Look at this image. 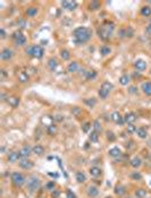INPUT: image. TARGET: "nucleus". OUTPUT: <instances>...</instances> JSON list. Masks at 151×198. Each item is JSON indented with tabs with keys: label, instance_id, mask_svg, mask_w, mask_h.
<instances>
[{
	"label": "nucleus",
	"instance_id": "f257e3e1",
	"mask_svg": "<svg viewBox=\"0 0 151 198\" xmlns=\"http://www.w3.org/2000/svg\"><path fill=\"white\" fill-rule=\"evenodd\" d=\"M73 35H74V38L76 40L77 43H84L89 41L91 36H92V31L88 28V27H77L74 30L73 32Z\"/></svg>",
	"mask_w": 151,
	"mask_h": 198
},
{
	"label": "nucleus",
	"instance_id": "f03ea898",
	"mask_svg": "<svg viewBox=\"0 0 151 198\" xmlns=\"http://www.w3.org/2000/svg\"><path fill=\"white\" fill-rule=\"evenodd\" d=\"M114 28H115V27H114L113 23H107V24H103V25L101 26L100 28H98V34H99V36H100L102 40L107 41V40H109V38H110V36H111Z\"/></svg>",
	"mask_w": 151,
	"mask_h": 198
},
{
	"label": "nucleus",
	"instance_id": "7ed1b4c3",
	"mask_svg": "<svg viewBox=\"0 0 151 198\" xmlns=\"http://www.w3.org/2000/svg\"><path fill=\"white\" fill-rule=\"evenodd\" d=\"M41 185V181L37 176H31L29 177L26 180V189L30 192H34L35 190H38Z\"/></svg>",
	"mask_w": 151,
	"mask_h": 198
},
{
	"label": "nucleus",
	"instance_id": "20e7f679",
	"mask_svg": "<svg viewBox=\"0 0 151 198\" xmlns=\"http://www.w3.org/2000/svg\"><path fill=\"white\" fill-rule=\"evenodd\" d=\"M26 53L29 56H32V57H37V58H42L43 57L44 50L42 46L40 45H31L26 49Z\"/></svg>",
	"mask_w": 151,
	"mask_h": 198
},
{
	"label": "nucleus",
	"instance_id": "39448f33",
	"mask_svg": "<svg viewBox=\"0 0 151 198\" xmlns=\"http://www.w3.org/2000/svg\"><path fill=\"white\" fill-rule=\"evenodd\" d=\"M10 179H12V182H13L14 185L17 186V187H22L24 183H26V178L22 174V173H19V172L12 173Z\"/></svg>",
	"mask_w": 151,
	"mask_h": 198
},
{
	"label": "nucleus",
	"instance_id": "423d86ee",
	"mask_svg": "<svg viewBox=\"0 0 151 198\" xmlns=\"http://www.w3.org/2000/svg\"><path fill=\"white\" fill-rule=\"evenodd\" d=\"M13 38H14V41H15V43L17 45H24L26 43L25 35L21 32V31H17V32L14 33Z\"/></svg>",
	"mask_w": 151,
	"mask_h": 198
},
{
	"label": "nucleus",
	"instance_id": "0eeeda50",
	"mask_svg": "<svg viewBox=\"0 0 151 198\" xmlns=\"http://www.w3.org/2000/svg\"><path fill=\"white\" fill-rule=\"evenodd\" d=\"M18 166L21 169H24V170H30L34 166V162L30 159H21L18 161Z\"/></svg>",
	"mask_w": 151,
	"mask_h": 198
},
{
	"label": "nucleus",
	"instance_id": "6e6552de",
	"mask_svg": "<svg viewBox=\"0 0 151 198\" xmlns=\"http://www.w3.org/2000/svg\"><path fill=\"white\" fill-rule=\"evenodd\" d=\"M19 154H21V159H29L30 157V155L32 153V147H30L29 145H25V146H23L21 149L18 151Z\"/></svg>",
	"mask_w": 151,
	"mask_h": 198
},
{
	"label": "nucleus",
	"instance_id": "1a4fd4ad",
	"mask_svg": "<svg viewBox=\"0 0 151 198\" xmlns=\"http://www.w3.org/2000/svg\"><path fill=\"white\" fill-rule=\"evenodd\" d=\"M110 118H111V120H113L115 123H117V125H123V123L125 122L124 117H122V115H120L119 112H117V111L113 112V115H111Z\"/></svg>",
	"mask_w": 151,
	"mask_h": 198
},
{
	"label": "nucleus",
	"instance_id": "9d476101",
	"mask_svg": "<svg viewBox=\"0 0 151 198\" xmlns=\"http://www.w3.org/2000/svg\"><path fill=\"white\" fill-rule=\"evenodd\" d=\"M86 195L90 198H95L99 195V189L95 186H90V187H88V189H86Z\"/></svg>",
	"mask_w": 151,
	"mask_h": 198
},
{
	"label": "nucleus",
	"instance_id": "9b49d317",
	"mask_svg": "<svg viewBox=\"0 0 151 198\" xmlns=\"http://www.w3.org/2000/svg\"><path fill=\"white\" fill-rule=\"evenodd\" d=\"M7 160L10 163H15V162L21 160V154H19V152H10L7 156Z\"/></svg>",
	"mask_w": 151,
	"mask_h": 198
},
{
	"label": "nucleus",
	"instance_id": "f8f14e48",
	"mask_svg": "<svg viewBox=\"0 0 151 198\" xmlns=\"http://www.w3.org/2000/svg\"><path fill=\"white\" fill-rule=\"evenodd\" d=\"M13 51L10 50V49H8V48H6V49H4L2 51H1V53H0V58L2 59V60H9V59H12L13 58Z\"/></svg>",
	"mask_w": 151,
	"mask_h": 198
},
{
	"label": "nucleus",
	"instance_id": "ddd939ff",
	"mask_svg": "<svg viewBox=\"0 0 151 198\" xmlns=\"http://www.w3.org/2000/svg\"><path fill=\"white\" fill-rule=\"evenodd\" d=\"M89 173H90V176H91V177H93V178H98V177H100L101 176L102 170H101L99 166H91V168H90V170H89Z\"/></svg>",
	"mask_w": 151,
	"mask_h": 198
},
{
	"label": "nucleus",
	"instance_id": "4468645a",
	"mask_svg": "<svg viewBox=\"0 0 151 198\" xmlns=\"http://www.w3.org/2000/svg\"><path fill=\"white\" fill-rule=\"evenodd\" d=\"M62 6L67 10H74L77 7V2L76 1H62Z\"/></svg>",
	"mask_w": 151,
	"mask_h": 198
},
{
	"label": "nucleus",
	"instance_id": "2eb2a0df",
	"mask_svg": "<svg viewBox=\"0 0 151 198\" xmlns=\"http://www.w3.org/2000/svg\"><path fill=\"white\" fill-rule=\"evenodd\" d=\"M134 67L140 71L145 70V68H147V62H145V60H143V59H138V60L134 62Z\"/></svg>",
	"mask_w": 151,
	"mask_h": 198
},
{
	"label": "nucleus",
	"instance_id": "dca6fc26",
	"mask_svg": "<svg viewBox=\"0 0 151 198\" xmlns=\"http://www.w3.org/2000/svg\"><path fill=\"white\" fill-rule=\"evenodd\" d=\"M108 154H109V156L116 159V157H119L120 155H122V151H120V148H118V147H113V148H110L108 151Z\"/></svg>",
	"mask_w": 151,
	"mask_h": 198
},
{
	"label": "nucleus",
	"instance_id": "f3484780",
	"mask_svg": "<svg viewBox=\"0 0 151 198\" xmlns=\"http://www.w3.org/2000/svg\"><path fill=\"white\" fill-rule=\"evenodd\" d=\"M17 78H18V81L21 83H26V82H29L30 76H29V74L25 73L24 70H21L18 74H17Z\"/></svg>",
	"mask_w": 151,
	"mask_h": 198
},
{
	"label": "nucleus",
	"instance_id": "a211bd4d",
	"mask_svg": "<svg viewBox=\"0 0 151 198\" xmlns=\"http://www.w3.org/2000/svg\"><path fill=\"white\" fill-rule=\"evenodd\" d=\"M124 120L127 125H130V123H133V122L136 120V115L134 113V112H128V113H126L125 117H124Z\"/></svg>",
	"mask_w": 151,
	"mask_h": 198
},
{
	"label": "nucleus",
	"instance_id": "6ab92c4d",
	"mask_svg": "<svg viewBox=\"0 0 151 198\" xmlns=\"http://www.w3.org/2000/svg\"><path fill=\"white\" fill-rule=\"evenodd\" d=\"M130 164H131V166L134 168V169H138V168H140L141 164H142V160H141L139 156H134V157H132V159L130 160Z\"/></svg>",
	"mask_w": 151,
	"mask_h": 198
},
{
	"label": "nucleus",
	"instance_id": "aec40b11",
	"mask_svg": "<svg viewBox=\"0 0 151 198\" xmlns=\"http://www.w3.org/2000/svg\"><path fill=\"white\" fill-rule=\"evenodd\" d=\"M54 118L52 117H50V115H43L42 118H41V123L42 125H44L45 127H49V126H51L52 123H54Z\"/></svg>",
	"mask_w": 151,
	"mask_h": 198
},
{
	"label": "nucleus",
	"instance_id": "412c9836",
	"mask_svg": "<svg viewBox=\"0 0 151 198\" xmlns=\"http://www.w3.org/2000/svg\"><path fill=\"white\" fill-rule=\"evenodd\" d=\"M75 179L78 183H84L86 181V176L83 171H77L75 174Z\"/></svg>",
	"mask_w": 151,
	"mask_h": 198
},
{
	"label": "nucleus",
	"instance_id": "4be33fe9",
	"mask_svg": "<svg viewBox=\"0 0 151 198\" xmlns=\"http://www.w3.org/2000/svg\"><path fill=\"white\" fill-rule=\"evenodd\" d=\"M32 153L38 155V156H41L44 153V147L42 145H35V146L32 147Z\"/></svg>",
	"mask_w": 151,
	"mask_h": 198
},
{
	"label": "nucleus",
	"instance_id": "5701e85b",
	"mask_svg": "<svg viewBox=\"0 0 151 198\" xmlns=\"http://www.w3.org/2000/svg\"><path fill=\"white\" fill-rule=\"evenodd\" d=\"M7 102L9 103L10 107L16 108V107H18V104H19V97H17V96H10V97H8Z\"/></svg>",
	"mask_w": 151,
	"mask_h": 198
},
{
	"label": "nucleus",
	"instance_id": "b1692460",
	"mask_svg": "<svg viewBox=\"0 0 151 198\" xmlns=\"http://www.w3.org/2000/svg\"><path fill=\"white\" fill-rule=\"evenodd\" d=\"M141 90L143 91L147 95H151V83L150 82H145L141 85Z\"/></svg>",
	"mask_w": 151,
	"mask_h": 198
},
{
	"label": "nucleus",
	"instance_id": "393cba45",
	"mask_svg": "<svg viewBox=\"0 0 151 198\" xmlns=\"http://www.w3.org/2000/svg\"><path fill=\"white\" fill-rule=\"evenodd\" d=\"M148 195V190L145 188H139L135 191V197L136 198H145Z\"/></svg>",
	"mask_w": 151,
	"mask_h": 198
},
{
	"label": "nucleus",
	"instance_id": "a878e982",
	"mask_svg": "<svg viewBox=\"0 0 151 198\" xmlns=\"http://www.w3.org/2000/svg\"><path fill=\"white\" fill-rule=\"evenodd\" d=\"M136 135H138L139 138H141V139H145V138H147V136H148V131L145 130V128H138V130H136Z\"/></svg>",
	"mask_w": 151,
	"mask_h": 198
},
{
	"label": "nucleus",
	"instance_id": "bb28decb",
	"mask_svg": "<svg viewBox=\"0 0 151 198\" xmlns=\"http://www.w3.org/2000/svg\"><path fill=\"white\" fill-rule=\"evenodd\" d=\"M89 141H91V143H97V141H99V134L97 133V131H91L90 135H89Z\"/></svg>",
	"mask_w": 151,
	"mask_h": 198
},
{
	"label": "nucleus",
	"instance_id": "cd10ccee",
	"mask_svg": "<svg viewBox=\"0 0 151 198\" xmlns=\"http://www.w3.org/2000/svg\"><path fill=\"white\" fill-rule=\"evenodd\" d=\"M125 191H126V189H125V187H124V186L117 185L116 187H115V194H116V195H118V196H123V195L125 194Z\"/></svg>",
	"mask_w": 151,
	"mask_h": 198
},
{
	"label": "nucleus",
	"instance_id": "c85d7f7f",
	"mask_svg": "<svg viewBox=\"0 0 151 198\" xmlns=\"http://www.w3.org/2000/svg\"><path fill=\"white\" fill-rule=\"evenodd\" d=\"M48 66H49V68H50L51 70H55L57 67H58V61H57V59L50 58V59L48 60Z\"/></svg>",
	"mask_w": 151,
	"mask_h": 198
},
{
	"label": "nucleus",
	"instance_id": "c756f323",
	"mask_svg": "<svg viewBox=\"0 0 151 198\" xmlns=\"http://www.w3.org/2000/svg\"><path fill=\"white\" fill-rule=\"evenodd\" d=\"M37 14H38V8L37 7H30V8L26 9V15L29 17H34Z\"/></svg>",
	"mask_w": 151,
	"mask_h": 198
},
{
	"label": "nucleus",
	"instance_id": "7c9ffc66",
	"mask_svg": "<svg viewBox=\"0 0 151 198\" xmlns=\"http://www.w3.org/2000/svg\"><path fill=\"white\" fill-rule=\"evenodd\" d=\"M130 178L132 180H135V181H140V180H142L143 176L139 172V171H133V172L130 174Z\"/></svg>",
	"mask_w": 151,
	"mask_h": 198
},
{
	"label": "nucleus",
	"instance_id": "2f4dec72",
	"mask_svg": "<svg viewBox=\"0 0 151 198\" xmlns=\"http://www.w3.org/2000/svg\"><path fill=\"white\" fill-rule=\"evenodd\" d=\"M141 15H142L143 17H149V16H151V7L149 6L142 7V9H141Z\"/></svg>",
	"mask_w": 151,
	"mask_h": 198
},
{
	"label": "nucleus",
	"instance_id": "473e14b6",
	"mask_svg": "<svg viewBox=\"0 0 151 198\" xmlns=\"http://www.w3.org/2000/svg\"><path fill=\"white\" fill-rule=\"evenodd\" d=\"M99 8H100V2H99V1H91V2L89 4V9L92 10V12L98 10Z\"/></svg>",
	"mask_w": 151,
	"mask_h": 198
},
{
	"label": "nucleus",
	"instance_id": "72a5a7b5",
	"mask_svg": "<svg viewBox=\"0 0 151 198\" xmlns=\"http://www.w3.org/2000/svg\"><path fill=\"white\" fill-rule=\"evenodd\" d=\"M77 68H78V65L76 61H73V62H70V64L67 66V71L68 73H75L77 70Z\"/></svg>",
	"mask_w": 151,
	"mask_h": 198
},
{
	"label": "nucleus",
	"instance_id": "f704fd0d",
	"mask_svg": "<svg viewBox=\"0 0 151 198\" xmlns=\"http://www.w3.org/2000/svg\"><path fill=\"white\" fill-rule=\"evenodd\" d=\"M95 77H97V71L95 70H89L85 73V78L88 81H92V79H95Z\"/></svg>",
	"mask_w": 151,
	"mask_h": 198
},
{
	"label": "nucleus",
	"instance_id": "c9c22d12",
	"mask_svg": "<svg viewBox=\"0 0 151 198\" xmlns=\"http://www.w3.org/2000/svg\"><path fill=\"white\" fill-rule=\"evenodd\" d=\"M110 52H111V49L108 45H102L100 48V53L102 56H108Z\"/></svg>",
	"mask_w": 151,
	"mask_h": 198
},
{
	"label": "nucleus",
	"instance_id": "e433bc0d",
	"mask_svg": "<svg viewBox=\"0 0 151 198\" xmlns=\"http://www.w3.org/2000/svg\"><path fill=\"white\" fill-rule=\"evenodd\" d=\"M101 88H103V90H106L107 92H110V91L114 88V85L110 82H103L102 85H101Z\"/></svg>",
	"mask_w": 151,
	"mask_h": 198
},
{
	"label": "nucleus",
	"instance_id": "4c0bfd02",
	"mask_svg": "<svg viewBox=\"0 0 151 198\" xmlns=\"http://www.w3.org/2000/svg\"><path fill=\"white\" fill-rule=\"evenodd\" d=\"M128 82H130V77H128V75H126V74H124V75H122V76L119 77V83L120 85H127L128 84Z\"/></svg>",
	"mask_w": 151,
	"mask_h": 198
},
{
	"label": "nucleus",
	"instance_id": "58836bf2",
	"mask_svg": "<svg viewBox=\"0 0 151 198\" xmlns=\"http://www.w3.org/2000/svg\"><path fill=\"white\" fill-rule=\"evenodd\" d=\"M47 133L50 135V136H54V135L57 133V127L55 123H52L51 126H49V127H47Z\"/></svg>",
	"mask_w": 151,
	"mask_h": 198
},
{
	"label": "nucleus",
	"instance_id": "ea45409f",
	"mask_svg": "<svg viewBox=\"0 0 151 198\" xmlns=\"http://www.w3.org/2000/svg\"><path fill=\"white\" fill-rule=\"evenodd\" d=\"M45 189L49 190V191L55 190V189H56V182H55V181H48V182L45 183Z\"/></svg>",
	"mask_w": 151,
	"mask_h": 198
},
{
	"label": "nucleus",
	"instance_id": "a19ab883",
	"mask_svg": "<svg viewBox=\"0 0 151 198\" xmlns=\"http://www.w3.org/2000/svg\"><path fill=\"white\" fill-rule=\"evenodd\" d=\"M93 129H95V131H97L98 134L102 130V127H101V123L99 120H95V122H93Z\"/></svg>",
	"mask_w": 151,
	"mask_h": 198
},
{
	"label": "nucleus",
	"instance_id": "79ce46f5",
	"mask_svg": "<svg viewBox=\"0 0 151 198\" xmlns=\"http://www.w3.org/2000/svg\"><path fill=\"white\" fill-rule=\"evenodd\" d=\"M98 94H99V96H100L102 100H105V99H107V96L109 95V92H107L106 90H103V88H101L99 90V92H98Z\"/></svg>",
	"mask_w": 151,
	"mask_h": 198
},
{
	"label": "nucleus",
	"instance_id": "37998d69",
	"mask_svg": "<svg viewBox=\"0 0 151 198\" xmlns=\"http://www.w3.org/2000/svg\"><path fill=\"white\" fill-rule=\"evenodd\" d=\"M60 57L63 58L64 60H68L69 58H70V53H69L68 50H62V52H60Z\"/></svg>",
	"mask_w": 151,
	"mask_h": 198
},
{
	"label": "nucleus",
	"instance_id": "c03bdc74",
	"mask_svg": "<svg viewBox=\"0 0 151 198\" xmlns=\"http://www.w3.org/2000/svg\"><path fill=\"white\" fill-rule=\"evenodd\" d=\"M72 113L75 115V117H80V115L82 113V109L78 108V107H74L72 109Z\"/></svg>",
	"mask_w": 151,
	"mask_h": 198
},
{
	"label": "nucleus",
	"instance_id": "a18cd8bd",
	"mask_svg": "<svg viewBox=\"0 0 151 198\" xmlns=\"http://www.w3.org/2000/svg\"><path fill=\"white\" fill-rule=\"evenodd\" d=\"M106 135H107V139L109 141H116V135L114 134L113 131H107Z\"/></svg>",
	"mask_w": 151,
	"mask_h": 198
},
{
	"label": "nucleus",
	"instance_id": "49530a36",
	"mask_svg": "<svg viewBox=\"0 0 151 198\" xmlns=\"http://www.w3.org/2000/svg\"><path fill=\"white\" fill-rule=\"evenodd\" d=\"M136 126H134L133 123H130V125H127V133H130V134H133V133H136Z\"/></svg>",
	"mask_w": 151,
	"mask_h": 198
},
{
	"label": "nucleus",
	"instance_id": "de8ad7c7",
	"mask_svg": "<svg viewBox=\"0 0 151 198\" xmlns=\"http://www.w3.org/2000/svg\"><path fill=\"white\" fill-rule=\"evenodd\" d=\"M81 128H82L83 133H89V130H90V128H91V123H90V122H84Z\"/></svg>",
	"mask_w": 151,
	"mask_h": 198
},
{
	"label": "nucleus",
	"instance_id": "09e8293b",
	"mask_svg": "<svg viewBox=\"0 0 151 198\" xmlns=\"http://www.w3.org/2000/svg\"><path fill=\"white\" fill-rule=\"evenodd\" d=\"M84 103H85V104H88L90 108H92V107H95V99H91V100H88V99H85V100H84Z\"/></svg>",
	"mask_w": 151,
	"mask_h": 198
},
{
	"label": "nucleus",
	"instance_id": "8fccbe9b",
	"mask_svg": "<svg viewBox=\"0 0 151 198\" xmlns=\"http://www.w3.org/2000/svg\"><path fill=\"white\" fill-rule=\"evenodd\" d=\"M60 197V191L58 189H55L51 191V198H59Z\"/></svg>",
	"mask_w": 151,
	"mask_h": 198
},
{
	"label": "nucleus",
	"instance_id": "3c124183",
	"mask_svg": "<svg viewBox=\"0 0 151 198\" xmlns=\"http://www.w3.org/2000/svg\"><path fill=\"white\" fill-rule=\"evenodd\" d=\"M66 198H76V195L70 189H67V191H66Z\"/></svg>",
	"mask_w": 151,
	"mask_h": 198
},
{
	"label": "nucleus",
	"instance_id": "603ef678",
	"mask_svg": "<svg viewBox=\"0 0 151 198\" xmlns=\"http://www.w3.org/2000/svg\"><path fill=\"white\" fill-rule=\"evenodd\" d=\"M18 26L23 27V28H24V27H26V22L24 20V19H21V20L18 22Z\"/></svg>",
	"mask_w": 151,
	"mask_h": 198
},
{
	"label": "nucleus",
	"instance_id": "864d4df0",
	"mask_svg": "<svg viewBox=\"0 0 151 198\" xmlns=\"http://www.w3.org/2000/svg\"><path fill=\"white\" fill-rule=\"evenodd\" d=\"M0 38H6V32L4 28H0Z\"/></svg>",
	"mask_w": 151,
	"mask_h": 198
},
{
	"label": "nucleus",
	"instance_id": "5fc2aeb1",
	"mask_svg": "<svg viewBox=\"0 0 151 198\" xmlns=\"http://www.w3.org/2000/svg\"><path fill=\"white\" fill-rule=\"evenodd\" d=\"M145 31H147V33H149V34H151V23H150V24H149V25H148V26H147Z\"/></svg>",
	"mask_w": 151,
	"mask_h": 198
},
{
	"label": "nucleus",
	"instance_id": "6e6d98bb",
	"mask_svg": "<svg viewBox=\"0 0 151 198\" xmlns=\"http://www.w3.org/2000/svg\"><path fill=\"white\" fill-rule=\"evenodd\" d=\"M136 90H138V88H136V87H134V86H131V87H130V92H131V93L136 92Z\"/></svg>",
	"mask_w": 151,
	"mask_h": 198
},
{
	"label": "nucleus",
	"instance_id": "4d7b16f0",
	"mask_svg": "<svg viewBox=\"0 0 151 198\" xmlns=\"http://www.w3.org/2000/svg\"><path fill=\"white\" fill-rule=\"evenodd\" d=\"M7 76V73H6V70H1V77H6Z\"/></svg>",
	"mask_w": 151,
	"mask_h": 198
},
{
	"label": "nucleus",
	"instance_id": "13d9d810",
	"mask_svg": "<svg viewBox=\"0 0 151 198\" xmlns=\"http://www.w3.org/2000/svg\"><path fill=\"white\" fill-rule=\"evenodd\" d=\"M105 198H113L111 196H107V197H105Z\"/></svg>",
	"mask_w": 151,
	"mask_h": 198
},
{
	"label": "nucleus",
	"instance_id": "bf43d9fd",
	"mask_svg": "<svg viewBox=\"0 0 151 198\" xmlns=\"http://www.w3.org/2000/svg\"><path fill=\"white\" fill-rule=\"evenodd\" d=\"M150 157H151V154H150Z\"/></svg>",
	"mask_w": 151,
	"mask_h": 198
}]
</instances>
